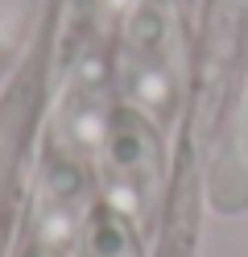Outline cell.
<instances>
[{
  "mask_svg": "<svg viewBox=\"0 0 248 257\" xmlns=\"http://www.w3.org/2000/svg\"><path fill=\"white\" fill-rule=\"evenodd\" d=\"M182 54H178V29L174 17L161 5H137L128 13L124 38H120V83L128 100L149 120L165 124L178 100Z\"/></svg>",
  "mask_w": 248,
  "mask_h": 257,
  "instance_id": "1",
  "label": "cell"
},
{
  "mask_svg": "<svg viewBox=\"0 0 248 257\" xmlns=\"http://www.w3.org/2000/svg\"><path fill=\"white\" fill-rule=\"evenodd\" d=\"M95 158L108 203L141 228L161 187V146L145 124V112H116L99 137Z\"/></svg>",
  "mask_w": 248,
  "mask_h": 257,
  "instance_id": "2",
  "label": "cell"
},
{
  "mask_svg": "<svg viewBox=\"0 0 248 257\" xmlns=\"http://www.w3.org/2000/svg\"><path fill=\"white\" fill-rule=\"evenodd\" d=\"M75 257H141V240H137V224L116 207H99L87 216V228Z\"/></svg>",
  "mask_w": 248,
  "mask_h": 257,
  "instance_id": "3",
  "label": "cell"
},
{
  "mask_svg": "<svg viewBox=\"0 0 248 257\" xmlns=\"http://www.w3.org/2000/svg\"><path fill=\"white\" fill-rule=\"evenodd\" d=\"M108 5H112L116 13H124V17H128V13L137 9V5H145V0H108Z\"/></svg>",
  "mask_w": 248,
  "mask_h": 257,
  "instance_id": "4",
  "label": "cell"
}]
</instances>
